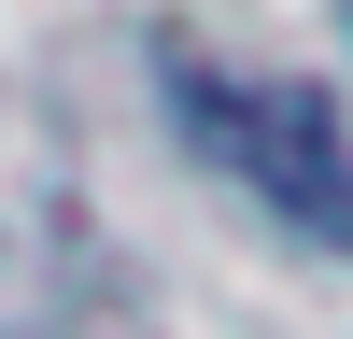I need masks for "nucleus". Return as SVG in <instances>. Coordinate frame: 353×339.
<instances>
[{
	"instance_id": "obj_1",
	"label": "nucleus",
	"mask_w": 353,
	"mask_h": 339,
	"mask_svg": "<svg viewBox=\"0 0 353 339\" xmlns=\"http://www.w3.org/2000/svg\"><path fill=\"white\" fill-rule=\"evenodd\" d=\"M198 141L269 198L297 240H353V113L325 85H198Z\"/></svg>"
},
{
	"instance_id": "obj_2",
	"label": "nucleus",
	"mask_w": 353,
	"mask_h": 339,
	"mask_svg": "<svg viewBox=\"0 0 353 339\" xmlns=\"http://www.w3.org/2000/svg\"><path fill=\"white\" fill-rule=\"evenodd\" d=\"M339 14H353V0H339Z\"/></svg>"
}]
</instances>
